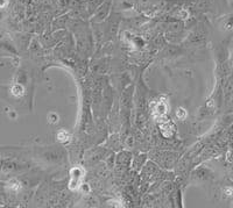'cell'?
<instances>
[{
  "label": "cell",
  "mask_w": 233,
  "mask_h": 208,
  "mask_svg": "<svg viewBox=\"0 0 233 208\" xmlns=\"http://www.w3.org/2000/svg\"><path fill=\"white\" fill-rule=\"evenodd\" d=\"M84 178V170L81 166H75L70 171V181H69V187L70 190L75 191L79 186L82 185V180Z\"/></svg>",
  "instance_id": "1"
},
{
  "label": "cell",
  "mask_w": 233,
  "mask_h": 208,
  "mask_svg": "<svg viewBox=\"0 0 233 208\" xmlns=\"http://www.w3.org/2000/svg\"><path fill=\"white\" fill-rule=\"evenodd\" d=\"M11 92H12V94H13L14 97H22L23 94H25V89H23L22 85H20V84H15V85L12 86Z\"/></svg>",
  "instance_id": "2"
},
{
  "label": "cell",
  "mask_w": 233,
  "mask_h": 208,
  "mask_svg": "<svg viewBox=\"0 0 233 208\" xmlns=\"http://www.w3.org/2000/svg\"><path fill=\"white\" fill-rule=\"evenodd\" d=\"M69 138H70V134H69L67 130H61L58 132V134H57V140L62 143H64V142H68Z\"/></svg>",
  "instance_id": "3"
},
{
  "label": "cell",
  "mask_w": 233,
  "mask_h": 208,
  "mask_svg": "<svg viewBox=\"0 0 233 208\" xmlns=\"http://www.w3.org/2000/svg\"><path fill=\"white\" fill-rule=\"evenodd\" d=\"M8 187H9V190H11V191H13V192H18V191L21 188V184H20L16 179H12V180L8 183Z\"/></svg>",
  "instance_id": "4"
},
{
  "label": "cell",
  "mask_w": 233,
  "mask_h": 208,
  "mask_svg": "<svg viewBox=\"0 0 233 208\" xmlns=\"http://www.w3.org/2000/svg\"><path fill=\"white\" fill-rule=\"evenodd\" d=\"M176 116L180 120H184L187 118V111L184 108H177L176 111Z\"/></svg>",
  "instance_id": "5"
},
{
  "label": "cell",
  "mask_w": 233,
  "mask_h": 208,
  "mask_svg": "<svg viewBox=\"0 0 233 208\" xmlns=\"http://www.w3.org/2000/svg\"><path fill=\"white\" fill-rule=\"evenodd\" d=\"M48 119H49V121H50L52 123H55V122L58 120V115H56L55 113H50L49 116H48Z\"/></svg>",
  "instance_id": "6"
},
{
  "label": "cell",
  "mask_w": 233,
  "mask_h": 208,
  "mask_svg": "<svg viewBox=\"0 0 233 208\" xmlns=\"http://www.w3.org/2000/svg\"><path fill=\"white\" fill-rule=\"evenodd\" d=\"M224 193H225L226 197H232L233 195V188L232 187H226L224 190Z\"/></svg>",
  "instance_id": "7"
},
{
  "label": "cell",
  "mask_w": 233,
  "mask_h": 208,
  "mask_svg": "<svg viewBox=\"0 0 233 208\" xmlns=\"http://www.w3.org/2000/svg\"><path fill=\"white\" fill-rule=\"evenodd\" d=\"M8 5V0H0V8H5Z\"/></svg>",
  "instance_id": "8"
}]
</instances>
